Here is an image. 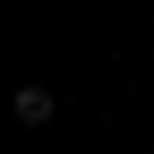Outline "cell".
Masks as SVG:
<instances>
[{
  "label": "cell",
  "mask_w": 154,
  "mask_h": 154,
  "mask_svg": "<svg viewBox=\"0 0 154 154\" xmlns=\"http://www.w3.org/2000/svg\"><path fill=\"white\" fill-rule=\"evenodd\" d=\"M9 111H17V128H51V111H60V103H51L43 86H17V103H9Z\"/></svg>",
  "instance_id": "1"
}]
</instances>
